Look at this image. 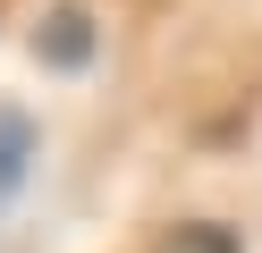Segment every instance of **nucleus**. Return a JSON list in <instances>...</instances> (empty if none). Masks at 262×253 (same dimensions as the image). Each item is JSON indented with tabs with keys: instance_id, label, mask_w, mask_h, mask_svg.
I'll return each mask as SVG.
<instances>
[{
	"instance_id": "f257e3e1",
	"label": "nucleus",
	"mask_w": 262,
	"mask_h": 253,
	"mask_svg": "<svg viewBox=\"0 0 262 253\" xmlns=\"http://www.w3.org/2000/svg\"><path fill=\"white\" fill-rule=\"evenodd\" d=\"M34 42H42V59H51V67H76V59L93 51V26H85V9H76V0H59V9L42 17Z\"/></svg>"
},
{
	"instance_id": "f03ea898",
	"label": "nucleus",
	"mask_w": 262,
	"mask_h": 253,
	"mask_svg": "<svg viewBox=\"0 0 262 253\" xmlns=\"http://www.w3.org/2000/svg\"><path fill=\"white\" fill-rule=\"evenodd\" d=\"M152 253H237V228H220V219H178V228L152 236Z\"/></svg>"
},
{
	"instance_id": "7ed1b4c3",
	"label": "nucleus",
	"mask_w": 262,
	"mask_h": 253,
	"mask_svg": "<svg viewBox=\"0 0 262 253\" xmlns=\"http://www.w3.org/2000/svg\"><path fill=\"white\" fill-rule=\"evenodd\" d=\"M26 160H34V135H26V118H17V110H0V194L26 177Z\"/></svg>"
}]
</instances>
